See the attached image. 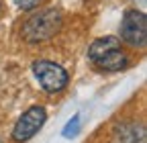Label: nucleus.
Returning a JSON list of instances; mask_svg holds the SVG:
<instances>
[{
  "label": "nucleus",
  "mask_w": 147,
  "mask_h": 143,
  "mask_svg": "<svg viewBox=\"0 0 147 143\" xmlns=\"http://www.w3.org/2000/svg\"><path fill=\"white\" fill-rule=\"evenodd\" d=\"M59 29H61V12L57 8H47L25 21L23 37L29 43H39V41L51 39Z\"/></svg>",
  "instance_id": "1"
},
{
  "label": "nucleus",
  "mask_w": 147,
  "mask_h": 143,
  "mask_svg": "<svg viewBox=\"0 0 147 143\" xmlns=\"http://www.w3.org/2000/svg\"><path fill=\"white\" fill-rule=\"evenodd\" d=\"M33 72L45 92L55 94L67 86V72L59 63H53L49 59H37L33 61Z\"/></svg>",
  "instance_id": "2"
},
{
  "label": "nucleus",
  "mask_w": 147,
  "mask_h": 143,
  "mask_svg": "<svg viewBox=\"0 0 147 143\" xmlns=\"http://www.w3.org/2000/svg\"><path fill=\"white\" fill-rule=\"evenodd\" d=\"M121 37L131 47L147 45V16L141 10H127L121 21Z\"/></svg>",
  "instance_id": "3"
},
{
  "label": "nucleus",
  "mask_w": 147,
  "mask_h": 143,
  "mask_svg": "<svg viewBox=\"0 0 147 143\" xmlns=\"http://www.w3.org/2000/svg\"><path fill=\"white\" fill-rule=\"evenodd\" d=\"M47 119V113L43 106H31V109L16 121L14 129H12V139L16 143H23L27 139H31L37 131L43 127V123Z\"/></svg>",
  "instance_id": "4"
},
{
  "label": "nucleus",
  "mask_w": 147,
  "mask_h": 143,
  "mask_svg": "<svg viewBox=\"0 0 147 143\" xmlns=\"http://www.w3.org/2000/svg\"><path fill=\"white\" fill-rule=\"evenodd\" d=\"M94 63L104 72H121V69L127 67L129 59H127V55L121 49H115V51H108L106 55H102L100 59H96Z\"/></svg>",
  "instance_id": "5"
},
{
  "label": "nucleus",
  "mask_w": 147,
  "mask_h": 143,
  "mask_svg": "<svg viewBox=\"0 0 147 143\" xmlns=\"http://www.w3.org/2000/svg\"><path fill=\"white\" fill-rule=\"evenodd\" d=\"M115 49H121V41L117 39V37H100V39H96L94 43L90 45V49H88V57L92 59V61H96V59H100L102 55H106L108 51H115Z\"/></svg>",
  "instance_id": "6"
},
{
  "label": "nucleus",
  "mask_w": 147,
  "mask_h": 143,
  "mask_svg": "<svg viewBox=\"0 0 147 143\" xmlns=\"http://www.w3.org/2000/svg\"><path fill=\"white\" fill-rule=\"evenodd\" d=\"M117 137L121 143H145V127L143 125H119Z\"/></svg>",
  "instance_id": "7"
},
{
  "label": "nucleus",
  "mask_w": 147,
  "mask_h": 143,
  "mask_svg": "<svg viewBox=\"0 0 147 143\" xmlns=\"http://www.w3.org/2000/svg\"><path fill=\"white\" fill-rule=\"evenodd\" d=\"M78 131H80V115H74L67 121V125L63 127V137L65 139H71V137L78 135Z\"/></svg>",
  "instance_id": "8"
},
{
  "label": "nucleus",
  "mask_w": 147,
  "mask_h": 143,
  "mask_svg": "<svg viewBox=\"0 0 147 143\" xmlns=\"http://www.w3.org/2000/svg\"><path fill=\"white\" fill-rule=\"evenodd\" d=\"M14 2H16L18 8H23V10H33L35 6L41 4V0H14Z\"/></svg>",
  "instance_id": "9"
},
{
  "label": "nucleus",
  "mask_w": 147,
  "mask_h": 143,
  "mask_svg": "<svg viewBox=\"0 0 147 143\" xmlns=\"http://www.w3.org/2000/svg\"><path fill=\"white\" fill-rule=\"evenodd\" d=\"M0 8H2V0H0Z\"/></svg>",
  "instance_id": "10"
},
{
  "label": "nucleus",
  "mask_w": 147,
  "mask_h": 143,
  "mask_svg": "<svg viewBox=\"0 0 147 143\" xmlns=\"http://www.w3.org/2000/svg\"><path fill=\"white\" fill-rule=\"evenodd\" d=\"M0 143H2V141H0Z\"/></svg>",
  "instance_id": "11"
}]
</instances>
